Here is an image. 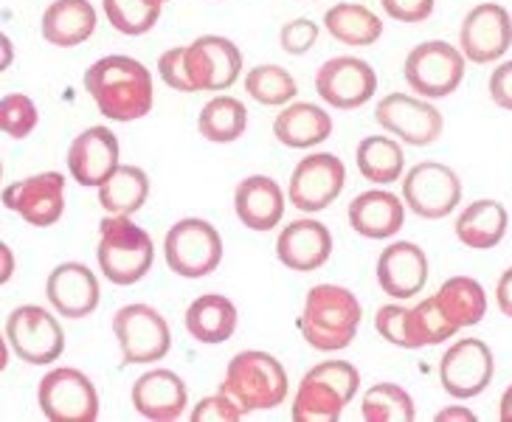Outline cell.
<instances>
[{
	"mask_svg": "<svg viewBox=\"0 0 512 422\" xmlns=\"http://www.w3.org/2000/svg\"><path fill=\"white\" fill-rule=\"evenodd\" d=\"M456 327L445 318V313L439 310L437 299H425L417 307L408 310L406 318V335H408V349H422V347H437L442 341H448L456 335Z\"/></svg>",
	"mask_w": 512,
	"mask_h": 422,
	"instance_id": "obj_37",
	"label": "cell"
},
{
	"mask_svg": "<svg viewBox=\"0 0 512 422\" xmlns=\"http://www.w3.org/2000/svg\"><path fill=\"white\" fill-rule=\"evenodd\" d=\"M248 96L265 107H285L296 99L299 85L282 65H256L245 74Z\"/></svg>",
	"mask_w": 512,
	"mask_h": 422,
	"instance_id": "obj_36",
	"label": "cell"
},
{
	"mask_svg": "<svg viewBox=\"0 0 512 422\" xmlns=\"http://www.w3.org/2000/svg\"><path fill=\"white\" fill-rule=\"evenodd\" d=\"M375 121L389 136L411 147H428L445 130V119L437 107L422 96H408V93L383 96L375 110Z\"/></svg>",
	"mask_w": 512,
	"mask_h": 422,
	"instance_id": "obj_13",
	"label": "cell"
},
{
	"mask_svg": "<svg viewBox=\"0 0 512 422\" xmlns=\"http://www.w3.org/2000/svg\"><path fill=\"white\" fill-rule=\"evenodd\" d=\"M3 206L20 214L29 226H57L65 214V175L37 172L3 189Z\"/></svg>",
	"mask_w": 512,
	"mask_h": 422,
	"instance_id": "obj_15",
	"label": "cell"
},
{
	"mask_svg": "<svg viewBox=\"0 0 512 422\" xmlns=\"http://www.w3.org/2000/svg\"><path fill=\"white\" fill-rule=\"evenodd\" d=\"M113 335L119 341L121 361L127 366L164 361L172 349V330L166 318L150 304H124L116 310Z\"/></svg>",
	"mask_w": 512,
	"mask_h": 422,
	"instance_id": "obj_9",
	"label": "cell"
},
{
	"mask_svg": "<svg viewBox=\"0 0 512 422\" xmlns=\"http://www.w3.org/2000/svg\"><path fill=\"white\" fill-rule=\"evenodd\" d=\"M96 23L99 17L91 0H54L43 12L40 34L48 46L76 48L91 40Z\"/></svg>",
	"mask_w": 512,
	"mask_h": 422,
	"instance_id": "obj_25",
	"label": "cell"
},
{
	"mask_svg": "<svg viewBox=\"0 0 512 422\" xmlns=\"http://www.w3.org/2000/svg\"><path fill=\"white\" fill-rule=\"evenodd\" d=\"M406 318L408 310L403 304H386L380 307L375 316V330L380 332V338H386L394 347L408 349V335H406Z\"/></svg>",
	"mask_w": 512,
	"mask_h": 422,
	"instance_id": "obj_43",
	"label": "cell"
},
{
	"mask_svg": "<svg viewBox=\"0 0 512 422\" xmlns=\"http://www.w3.org/2000/svg\"><path fill=\"white\" fill-rule=\"evenodd\" d=\"M6 341L29 366H48L65 352V332L57 316L40 304H20L6 318Z\"/></svg>",
	"mask_w": 512,
	"mask_h": 422,
	"instance_id": "obj_8",
	"label": "cell"
},
{
	"mask_svg": "<svg viewBox=\"0 0 512 422\" xmlns=\"http://www.w3.org/2000/svg\"><path fill=\"white\" fill-rule=\"evenodd\" d=\"M380 6L397 23H425L434 15V0H380Z\"/></svg>",
	"mask_w": 512,
	"mask_h": 422,
	"instance_id": "obj_44",
	"label": "cell"
},
{
	"mask_svg": "<svg viewBox=\"0 0 512 422\" xmlns=\"http://www.w3.org/2000/svg\"><path fill=\"white\" fill-rule=\"evenodd\" d=\"M428 282V257L417 242L397 240L377 257V285L397 302L414 299Z\"/></svg>",
	"mask_w": 512,
	"mask_h": 422,
	"instance_id": "obj_19",
	"label": "cell"
},
{
	"mask_svg": "<svg viewBox=\"0 0 512 422\" xmlns=\"http://www.w3.org/2000/svg\"><path fill=\"white\" fill-rule=\"evenodd\" d=\"M102 9L110 26L119 34L141 37L155 29V23L161 20L164 0H102Z\"/></svg>",
	"mask_w": 512,
	"mask_h": 422,
	"instance_id": "obj_38",
	"label": "cell"
},
{
	"mask_svg": "<svg viewBox=\"0 0 512 422\" xmlns=\"http://www.w3.org/2000/svg\"><path fill=\"white\" fill-rule=\"evenodd\" d=\"M324 29L330 31L332 40L352 48L375 46L383 37L380 17L363 3H335L324 15Z\"/></svg>",
	"mask_w": 512,
	"mask_h": 422,
	"instance_id": "obj_29",
	"label": "cell"
},
{
	"mask_svg": "<svg viewBox=\"0 0 512 422\" xmlns=\"http://www.w3.org/2000/svg\"><path fill=\"white\" fill-rule=\"evenodd\" d=\"M459 51L473 65L501 60L512 46V17L498 3H479L470 9L459 31Z\"/></svg>",
	"mask_w": 512,
	"mask_h": 422,
	"instance_id": "obj_17",
	"label": "cell"
},
{
	"mask_svg": "<svg viewBox=\"0 0 512 422\" xmlns=\"http://www.w3.org/2000/svg\"><path fill=\"white\" fill-rule=\"evenodd\" d=\"M349 226L366 240H389L406 223L403 197L386 189H369L349 203Z\"/></svg>",
	"mask_w": 512,
	"mask_h": 422,
	"instance_id": "obj_24",
	"label": "cell"
},
{
	"mask_svg": "<svg viewBox=\"0 0 512 422\" xmlns=\"http://www.w3.org/2000/svg\"><path fill=\"white\" fill-rule=\"evenodd\" d=\"M192 422H240L245 414L240 411V406L228 397V394L217 392L203 397L195 408H192Z\"/></svg>",
	"mask_w": 512,
	"mask_h": 422,
	"instance_id": "obj_42",
	"label": "cell"
},
{
	"mask_svg": "<svg viewBox=\"0 0 512 422\" xmlns=\"http://www.w3.org/2000/svg\"><path fill=\"white\" fill-rule=\"evenodd\" d=\"M164 257L169 271L183 279H203L223 262V237L203 217H183L166 231Z\"/></svg>",
	"mask_w": 512,
	"mask_h": 422,
	"instance_id": "obj_6",
	"label": "cell"
},
{
	"mask_svg": "<svg viewBox=\"0 0 512 422\" xmlns=\"http://www.w3.org/2000/svg\"><path fill=\"white\" fill-rule=\"evenodd\" d=\"M276 257H279V262L285 268L296 273H310L324 268L332 257L330 228L313 220V217L293 220L290 226L279 231Z\"/></svg>",
	"mask_w": 512,
	"mask_h": 422,
	"instance_id": "obj_21",
	"label": "cell"
},
{
	"mask_svg": "<svg viewBox=\"0 0 512 422\" xmlns=\"http://www.w3.org/2000/svg\"><path fill=\"white\" fill-rule=\"evenodd\" d=\"M9 65H12V40L3 34V71H6Z\"/></svg>",
	"mask_w": 512,
	"mask_h": 422,
	"instance_id": "obj_50",
	"label": "cell"
},
{
	"mask_svg": "<svg viewBox=\"0 0 512 422\" xmlns=\"http://www.w3.org/2000/svg\"><path fill=\"white\" fill-rule=\"evenodd\" d=\"M150 197V175L133 164H119V169L99 186V206L105 214H127L133 217L144 209Z\"/></svg>",
	"mask_w": 512,
	"mask_h": 422,
	"instance_id": "obj_33",
	"label": "cell"
},
{
	"mask_svg": "<svg viewBox=\"0 0 512 422\" xmlns=\"http://www.w3.org/2000/svg\"><path fill=\"white\" fill-rule=\"evenodd\" d=\"M462 200V181L451 166L422 161L411 166L403 178V203L422 220L448 217Z\"/></svg>",
	"mask_w": 512,
	"mask_h": 422,
	"instance_id": "obj_12",
	"label": "cell"
},
{
	"mask_svg": "<svg viewBox=\"0 0 512 422\" xmlns=\"http://www.w3.org/2000/svg\"><path fill=\"white\" fill-rule=\"evenodd\" d=\"M220 392L228 394L248 417L251 411H271L282 406L290 392V380L285 366L271 352L245 349L228 361Z\"/></svg>",
	"mask_w": 512,
	"mask_h": 422,
	"instance_id": "obj_4",
	"label": "cell"
},
{
	"mask_svg": "<svg viewBox=\"0 0 512 422\" xmlns=\"http://www.w3.org/2000/svg\"><path fill=\"white\" fill-rule=\"evenodd\" d=\"M40 121V110L26 93H6L0 99V127L9 138H29Z\"/></svg>",
	"mask_w": 512,
	"mask_h": 422,
	"instance_id": "obj_39",
	"label": "cell"
},
{
	"mask_svg": "<svg viewBox=\"0 0 512 422\" xmlns=\"http://www.w3.org/2000/svg\"><path fill=\"white\" fill-rule=\"evenodd\" d=\"M248 130V110L234 96H214L197 116V133L211 144H231Z\"/></svg>",
	"mask_w": 512,
	"mask_h": 422,
	"instance_id": "obj_34",
	"label": "cell"
},
{
	"mask_svg": "<svg viewBox=\"0 0 512 422\" xmlns=\"http://www.w3.org/2000/svg\"><path fill=\"white\" fill-rule=\"evenodd\" d=\"M313 375L324 377L327 383H332L338 392L344 394V400L347 403H352L355 400V394H358V386H361V372L352 366V363L347 361H324L318 363V366H313L310 369Z\"/></svg>",
	"mask_w": 512,
	"mask_h": 422,
	"instance_id": "obj_41",
	"label": "cell"
},
{
	"mask_svg": "<svg viewBox=\"0 0 512 422\" xmlns=\"http://www.w3.org/2000/svg\"><path fill=\"white\" fill-rule=\"evenodd\" d=\"M158 74L178 93H223L242 74V54L228 37L203 34L189 46L169 48L158 60Z\"/></svg>",
	"mask_w": 512,
	"mask_h": 422,
	"instance_id": "obj_1",
	"label": "cell"
},
{
	"mask_svg": "<svg viewBox=\"0 0 512 422\" xmlns=\"http://www.w3.org/2000/svg\"><path fill=\"white\" fill-rule=\"evenodd\" d=\"M183 321L197 344H226L237 330V307L223 293H203L189 304Z\"/></svg>",
	"mask_w": 512,
	"mask_h": 422,
	"instance_id": "obj_27",
	"label": "cell"
},
{
	"mask_svg": "<svg viewBox=\"0 0 512 422\" xmlns=\"http://www.w3.org/2000/svg\"><path fill=\"white\" fill-rule=\"evenodd\" d=\"M119 138L110 127H88L68 147V172L79 186H102L119 169Z\"/></svg>",
	"mask_w": 512,
	"mask_h": 422,
	"instance_id": "obj_18",
	"label": "cell"
},
{
	"mask_svg": "<svg viewBox=\"0 0 512 422\" xmlns=\"http://www.w3.org/2000/svg\"><path fill=\"white\" fill-rule=\"evenodd\" d=\"M287 197L271 175H251L234 189V211L251 231H271L285 217Z\"/></svg>",
	"mask_w": 512,
	"mask_h": 422,
	"instance_id": "obj_23",
	"label": "cell"
},
{
	"mask_svg": "<svg viewBox=\"0 0 512 422\" xmlns=\"http://www.w3.org/2000/svg\"><path fill=\"white\" fill-rule=\"evenodd\" d=\"M316 91L335 110H358L377 93V74L361 57H332L318 68Z\"/></svg>",
	"mask_w": 512,
	"mask_h": 422,
	"instance_id": "obj_16",
	"label": "cell"
},
{
	"mask_svg": "<svg viewBox=\"0 0 512 422\" xmlns=\"http://www.w3.org/2000/svg\"><path fill=\"white\" fill-rule=\"evenodd\" d=\"M361 318V302L352 290L324 282L307 290L299 330L304 341L318 352H338L355 341Z\"/></svg>",
	"mask_w": 512,
	"mask_h": 422,
	"instance_id": "obj_3",
	"label": "cell"
},
{
	"mask_svg": "<svg viewBox=\"0 0 512 422\" xmlns=\"http://www.w3.org/2000/svg\"><path fill=\"white\" fill-rule=\"evenodd\" d=\"M99 268L107 282L130 287L141 282L152 271L155 245L152 237L127 214H105L99 223V248H96Z\"/></svg>",
	"mask_w": 512,
	"mask_h": 422,
	"instance_id": "obj_5",
	"label": "cell"
},
{
	"mask_svg": "<svg viewBox=\"0 0 512 422\" xmlns=\"http://www.w3.org/2000/svg\"><path fill=\"white\" fill-rule=\"evenodd\" d=\"M361 417L366 422H411L417 417V408L403 386L377 383L363 392Z\"/></svg>",
	"mask_w": 512,
	"mask_h": 422,
	"instance_id": "obj_35",
	"label": "cell"
},
{
	"mask_svg": "<svg viewBox=\"0 0 512 422\" xmlns=\"http://www.w3.org/2000/svg\"><path fill=\"white\" fill-rule=\"evenodd\" d=\"M465 54L445 40H428L408 51L403 76L422 99H445L465 79Z\"/></svg>",
	"mask_w": 512,
	"mask_h": 422,
	"instance_id": "obj_7",
	"label": "cell"
},
{
	"mask_svg": "<svg viewBox=\"0 0 512 422\" xmlns=\"http://www.w3.org/2000/svg\"><path fill=\"white\" fill-rule=\"evenodd\" d=\"M498 417H501V422H512V386H507V392L501 394Z\"/></svg>",
	"mask_w": 512,
	"mask_h": 422,
	"instance_id": "obj_49",
	"label": "cell"
},
{
	"mask_svg": "<svg viewBox=\"0 0 512 422\" xmlns=\"http://www.w3.org/2000/svg\"><path fill=\"white\" fill-rule=\"evenodd\" d=\"M85 91L93 99L96 110L110 121L144 119L155 105V82L144 62L110 54L96 60L85 71Z\"/></svg>",
	"mask_w": 512,
	"mask_h": 422,
	"instance_id": "obj_2",
	"label": "cell"
},
{
	"mask_svg": "<svg viewBox=\"0 0 512 422\" xmlns=\"http://www.w3.org/2000/svg\"><path fill=\"white\" fill-rule=\"evenodd\" d=\"M46 296L60 316L76 321V318H88L96 313L102 290H99L96 273L88 265L62 262L48 273Z\"/></svg>",
	"mask_w": 512,
	"mask_h": 422,
	"instance_id": "obj_20",
	"label": "cell"
},
{
	"mask_svg": "<svg viewBox=\"0 0 512 422\" xmlns=\"http://www.w3.org/2000/svg\"><path fill=\"white\" fill-rule=\"evenodd\" d=\"M490 99L496 102L501 110H512V60L501 62L490 74Z\"/></svg>",
	"mask_w": 512,
	"mask_h": 422,
	"instance_id": "obj_45",
	"label": "cell"
},
{
	"mask_svg": "<svg viewBox=\"0 0 512 422\" xmlns=\"http://www.w3.org/2000/svg\"><path fill=\"white\" fill-rule=\"evenodd\" d=\"M344 186H347L344 161L332 152H313L293 169L287 197H290V206H296L304 214H316L335 203L344 192Z\"/></svg>",
	"mask_w": 512,
	"mask_h": 422,
	"instance_id": "obj_11",
	"label": "cell"
},
{
	"mask_svg": "<svg viewBox=\"0 0 512 422\" xmlns=\"http://www.w3.org/2000/svg\"><path fill=\"white\" fill-rule=\"evenodd\" d=\"M130 400L144 420L172 422L189 406V389L172 369H150L133 383Z\"/></svg>",
	"mask_w": 512,
	"mask_h": 422,
	"instance_id": "obj_22",
	"label": "cell"
},
{
	"mask_svg": "<svg viewBox=\"0 0 512 422\" xmlns=\"http://www.w3.org/2000/svg\"><path fill=\"white\" fill-rule=\"evenodd\" d=\"M496 304H498V310H501L504 316L512 318V268H510V271L501 273V279H498Z\"/></svg>",
	"mask_w": 512,
	"mask_h": 422,
	"instance_id": "obj_46",
	"label": "cell"
},
{
	"mask_svg": "<svg viewBox=\"0 0 512 422\" xmlns=\"http://www.w3.org/2000/svg\"><path fill=\"white\" fill-rule=\"evenodd\" d=\"M37 403L51 422H93L99 417V392L79 369H51L37 386Z\"/></svg>",
	"mask_w": 512,
	"mask_h": 422,
	"instance_id": "obj_10",
	"label": "cell"
},
{
	"mask_svg": "<svg viewBox=\"0 0 512 422\" xmlns=\"http://www.w3.org/2000/svg\"><path fill=\"white\" fill-rule=\"evenodd\" d=\"M510 214L498 200H473L456 220V237L473 251H490L504 240Z\"/></svg>",
	"mask_w": 512,
	"mask_h": 422,
	"instance_id": "obj_28",
	"label": "cell"
},
{
	"mask_svg": "<svg viewBox=\"0 0 512 422\" xmlns=\"http://www.w3.org/2000/svg\"><path fill=\"white\" fill-rule=\"evenodd\" d=\"M355 164L358 172L375 186H389L403 178L406 169V155L400 141L392 136H366L358 141L355 150Z\"/></svg>",
	"mask_w": 512,
	"mask_h": 422,
	"instance_id": "obj_31",
	"label": "cell"
},
{
	"mask_svg": "<svg viewBox=\"0 0 512 422\" xmlns=\"http://www.w3.org/2000/svg\"><path fill=\"white\" fill-rule=\"evenodd\" d=\"M448 420L476 422V414H473L470 408H462V406H453V408H445V411H439L437 422H448Z\"/></svg>",
	"mask_w": 512,
	"mask_h": 422,
	"instance_id": "obj_47",
	"label": "cell"
},
{
	"mask_svg": "<svg viewBox=\"0 0 512 422\" xmlns=\"http://www.w3.org/2000/svg\"><path fill=\"white\" fill-rule=\"evenodd\" d=\"M349 403L324 377L307 372L290 403V417L296 422H335L341 420Z\"/></svg>",
	"mask_w": 512,
	"mask_h": 422,
	"instance_id": "obj_32",
	"label": "cell"
},
{
	"mask_svg": "<svg viewBox=\"0 0 512 422\" xmlns=\"http://www.w3.org/2000/svg\"><path fill=\"white\" fill-rule=\"evenodd\" d=\"M164 3H166V0H164Z\"/></svg>",
	"mask_w": 512,
	"mask_h": 422,
	"instance_id": "obj_51",
	"label": "cell"
},
{
	"mask_svg": "<svg viewBox=\"0 0 512 422\" xmlns=\"http://www.w3.org/2000/svg\"><path fill=\"white\" fill-rule=\"evenodd\" d=\"M0 257H3V273H0V282L6 285L9 279H12V273H15V257H12V248L3 242L0 245Z\"/></svg>",
	"mask_w": 512,
	"mask_h": 422,
	"instance_id": "obj_48",
	"label": "cell"
},
{
	"mask_svg": "<svg viewBox=\"0 0 512 422\" xmlns=\"http://www.w3.org/2000/svg\"><path fill=\"white\" fill-rule=\"evenodd\" d=\"M434 299L456 330L476 327L487 313V293L470 276H451L448 282H442Z\"/></svg>",
	"mask_w": 512,
	"mask_h": 422,
	"instance_id": "obj_30",
	"label": "cell"
},
{
	"mask_svg": "<svg viewBox=\"0 0 512 422\" xmlns=\"http://www.w3.org/2000/svg\"><path fill=\"white\" fill-rule=\"evenodd\" d=\"M493 375H496V358L482 338L456 341L439 361V383L453 400L479 397L493 383Z\"/></svg>",
	"mask_w": 512,
	"mask_h": 422,
	"instance_id": "obj_14",
	"label": "cell"
},
{
	"mask_svg": "<svg viewBox=\"0 0 512 422\" xmlns=\"http://www.w3.org/2000/svg\"><path fill=\"white\" fill-rule=\"evenodd\" d=\"M273 136L290 150H310L332 136V116L313 102H290L273 119Z\"/></svg>",
	"mask_w": 512,
	"mask_h": 422,
	"instance_id": "obj_26",
	"label": "cell"
},
{
	"mask_svg": "<svg viewBox=\"0 0 512 422\" xmlns=\"http://www.w3.org/2000/svg\"><path fill=\"white\" fill-rule=\"evenodd\" d=\"M318 43V23H313L310 17H299V20H290L279 31V46L285 54L293 57H302L310 48Z\"/></svg>",
	"mask_w": 512,
	"mask_h": 422,
	"instance_id": "obj_40",
	"label": "cell"
}]
</instances>
